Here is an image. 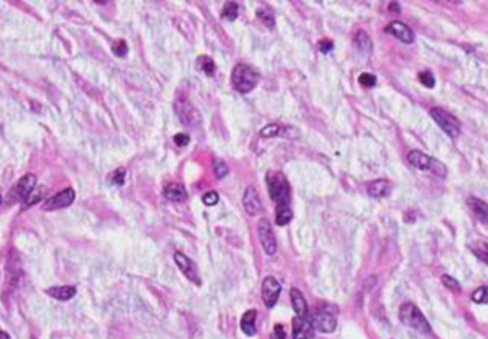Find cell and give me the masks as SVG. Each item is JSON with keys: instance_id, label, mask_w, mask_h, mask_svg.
Returning a JSON list of instances; mask_svg holds the SVG:
<instances>
[{"instance_id": "6da1fadb", "label": "cell", "mask_w": 488, "mask_h": 339, "mask_svg": "<svg viewBox=\"0 0 488 339\" xmlns=\"http://www.w3.org/2000/svg\"><path fill=\"white\" fill-rule=\"evenodd\" d=\"M267 185L270 197L274 201L276 207H290L291 190L287 177L281 171H270L267 174Z\"/></svg>"}, {"instance_id": "7a4b0ae2", "label": "cell", "mask_w": 488, "mask_h": 339, "mask_svg": "<svg viewBox=\"0 0 488 339\" xmlns=\"http://www.w3.org/2000/svg\"><path fill=\"white\" fill-rule=\"evenodd\" d=\"M259 79H260V76L257 73V69H254L253 66H249L246 63H238L233 68V73H231L233 87L244 94L253 91L257 87Z\"/></svg>"}, {"instance_id": "3957f363", "label": "cell", "mask_w": 488, "mask_h": 339, "mask_svg": "<svg viewBox=\"0 0 488 339\" xmlns=\"http://www.w3.org/2000/svg\"><path fill=\"white\" fill-rule=\"evenodd\" d=\"M399 318H400V322L403 324V326H407V327H410L416 332H419V333H430L431 332L428 321L425 319L422 312L413 302H405V304L400 305Z\"/></svg>"}, {"instance_id": "277c9868", "label": "cell", "mask_w": 488, "mask_h": 339, "mask_svg": "<svg viewBox=\"0 0 488 339\" xmlns=\"http://www.w3.org/2000/svg\"><path fill=\"white\" fill-rule=\"evenodd\" d=\"M334 312H338V308H334L331 305H322V307H316L311 310V313L308 312V319L313 324V327L317 329L322 333H331L336 330L338 321Z\"/></svg>"}, {"instance_id": "5b68a950", "label": "cell", "mask_w": 488, "mask_h": 339, "mask_svg": "<svg viewBox=\"0 0 488 339\" xmlns=\"http://www.w3.org/2000/svg\"><path fill=\"white\" fill-rule=\"evenodd\" d=\"M408 162L411 167H414L416 170H421V171H430L431 174H435L438 177L447 176V168H445V165L435 158H430L428 154H425L422 151H417V150L410 151Z\"/></svg>"}, {"instance_id": "8992f818", "label": "cell", "mask_w": 488, "mask_h": 339, "mask_svg": "<svg viewBox=\"0 0 488 339\" xmlns=\"http://www.w3.org/2000/svg\"><path fill=\"white\" fill-rule=\"evenodd\" d=\"M430 114L433 117V120L450 137H453V139L459 137V134H461V123H459V120L453 114H450L448 111H445L443 108H439V107L431 108Z\"/></svg>"}, {"instance_id": "52a82bcc", "label": "cell", "mask_w": 488, "mask_h": 339, "mask_svg": "<svg viewBox=\"0 0 488 339\" xmlns=\"http://www.w3.org/2000/svg\"><path fill=\"white\" fill-rule=\"evenodd\" d=\"M257 236H259V241L262 244L263 251L268 254V256H273L277 250V242H276V236L273 233V227H271V222L268 219H260L257 224Z\"/></svg>"}, {"instance_id": "ba28073f", "label": "cell", "mask_w": 488, "mask_h": 339, "mask_svg": "<svg viewBox=\"0 0 488 339\" xmlns=\"http://www.w3.org/2000/svg\"><path fill=\"white\" fill-rule=\"evenodd\" d=\"M174 261L177 264V267L180 268L182 272L191 282H194L196 285H200V278H199V272H197V265L194 264L193 259H190L187 254L176 251L174 253Z\"/></svg>"}, {"instance_id": "9c48e42d", "label": "cell", "mask_w": 488, "mask_h": 339, "mask_svg": "<svg viewBox=\"0 0 488 339\" xmlns=\"http://www.w3.org/2000/svg\"><path fill=\"white\" fill-rule=\"evenodd\" d=\"M279 294H281V284H279L273 276H267L262 282V301H263V304L267 305L268 308L274 307L277 299H279Z\"/></svg>"}, {"instance_id": "30bf717a", "label": "cell", "mask_w": 488, "mask_h": 339, "mask_svg": "<svg viewBox=\"0 0 488 339\" xmlns=\"http://www.w3.org/2000/svg\"><path fill=\"white\" fill-rule=\"evenodd\" d=\"M76 199V193L73 188H65L60 193L54 194L52 197L45 201L44 204V210L47 211H52V210H59V208H65L69 207Z\"/></svg>"}, {"instance_id": "8fae6325", "label": "cell", "mask_w": 488, "mask_h": 339, "mask_svg": "<svg viewBox=\"0 0 488 339\" xmlns=\"http://www.w3.org/2000/svg\"><path fill=\"white\" fill-rule=\"evenodd\" d=\"M36 183H37V177L34 174H25L22 179L17 180V183L14 185L12 188V199L16 201H25L28 194H30L34 188H36Z\"/></svg>"}, {"instance_id": "7c38bea8", "label": "cell", "mask_w": 488, "mask_h": 339, "mask_svg": "<svg viewBox=\"0 0 488 339\" xmlns=\"http://www.w3.org/2000/svg\"><path fill=\"white\" fill-rule=\"evenodd\" d=\"M385 33L394 36L397 40L402 42V44L410 45V44H413V42H414V33H413V30H411L408 25H405L403 22H399V20H394V22L390 23L385 28Z\"/></svg>"}, {"instance_id": "4fadbf2b", "label": "cell", "mask_w": 488, "mask_h": 339, "mask_svg": "<svg viewBox=\"0 0 488 339\" xmlns=\"http://www.w3.org/2000/svg\"><path fill=\"white\" fill-rule=\"evenodd\" d=\"M244 208L249 216H256L262 211V201L254 187H248L244 193Z\"/></svg>"}, {"instance_id": "5bb4252c", "label": "cell", "mask_w": 488, "mask_h": 339, "mask_svg": "<svg viewBox=\"0 0 488 339\" xmlns=\"http://www.w3.org/2000/svg\"><path fill=\"white\" fill-rule=\"evenodd\" d=\"M314 336V327L308 318H294L293 321V339H310Z\"/></svg>"}, {"instance_id": "9a60e30c", "label": "cell", "mask_w": 488, "mask_h": 339, "mask_svg": "<svg viewBox=\"0 0 488 339\" xmlns=\"http://www.w3.org/2000/svg\"><path fill=\"white\" fill-rule=\"evenodd\" d=\"M391 182L385 180V179H379V180H374L370 182L367 185V191L371 197H376V199H382V197L388 196L390 191H391Z\"/></svg>"}, {"instance_id": "2e32d148", "label": "cell", "mask_w": 488, "mask_h": 339, "mask_svg": "<svg viewBox=\"0 0 488 339\" xmlns=\"http://www.w3.org/2000/svg\"><path fill=\"white\" fill-rule=\"evenodd\" d=\"M290 298H291V304H293V308H294L297 318H308L310 310H308V305H306V301L303 298L302 291L297 288H291Z\"/></svg>"}, {"instance_id": "e0dca14e", "label": "cell", "mask_w": 488, "mask_h": 339, "mask_svg": "<svg viewBox=\"0 0 488 339\" xmlns=\"http://www.w3.org/2000/svg\"><path fill=\"white\" fill-rule=\"evenodd\" d=\"M163 194L166 199L171 202H185L188 197L185 187L180 185V183H170V185H166L163 190Z\"/></svg>"}, {"instance_id": "ac0fdd59", "label": "cell", "mask_w": 488, "mask_h": 339, "mask_svg": "<svg viewBox=\"0 0 488 339\" xmlns=\"http://www.w3.org/2000/svg\"><path fill=\"white\" fill-rule=\"evenodd\" d=\"M256 318L257 313L256 310H248V312L244 313L242 319H241V330L246 335V336H254L256 335Z\"/></svg>"}, {"instance_id": "d6986e66", "label": "cell", "mask_w": 488, "mask_h": 339, "mask_svg": "<svg viewBox=\"0 0 488 339\" xmlns=\"http://www.w3.org/2000/svg\"><path fill=\"white\" fill-rule=\"evenodd\" d=\"M353 44H354V47H356V50H357L359 53H364L365 56H368V54L371 53V50H373L371 39L368 37V34H367L365 31H362V30H359V31L354 34V37H353Z\"/></svg>"}, {"instance_id": "ffe728a7", "label": "cell", "mask_w": 488, "mask_h": 339, "mask_svg": "<svg viewBox=\"0 0 488 339\" xmlns=\"http://www.w3.org/2000/svg\"><path fill=\"white\" fill-rule=\"evenodd\" d=\"M47 293L51 296V298L57 299V301H69L71 298H74V294H76V287H71V285L51 287V288L47 290Z\"/></svg>"}, {"instance_id": "44dd1931", "label": "cell", "mask_w": 488, "mask_h": 339, "mask_svg": "<svg viewBox=\"0 0 488 339\" xmlns=\"http://www.w3.org/2000/svg\"><path fill=\"white\" fill-rule=\"evenodd\" d=\"M177 105H182V110H177V113H179L180 120H182L184 123L194 125V119H196V122H199V114H197V111L191 107L190 102H182V104L177 102Z\"/></svg>"}, {"instance_id": "7402d4cb", "label": "cell", "mask_w": 488, "mask_h": 339, "mask_svg": "<svg viewBox=\"0 0 488 339\" xmlns=\"http://www.w3.org/2000/svg\"><path fill=\"white\" fill-rule=\"evenodd\" d=\"M468 207L471 208L473 215H475L481 222L487 224V202L478 199V197H470Z\"/></svg>"}, {"instance_id": "603a6c76", "label": "cell", "mask_w": 488, "mask_h": 339, "mask_svg": "<svg viewBox=\"0 0 488 339\" xmlns=\"http://www.w3.org/2000/svg\"><path fill=\"white\" fill-rule=\"evenodd\" d=\"M196 65H197V69L203 71L206 76H213L216 73V65L213 62V59L208 57V56H200V57H197Z\"/></svg>"}, {"instance_id": "cb8c5ba5", "label": "cell", "mask_w": 488, "mask_h": 339, "mask_svg": "<svg viewBox=\"0 0 488 339\" xmlns=\"http://www.w3.org/2000/svg\"><path fill=\"white\" fill-rule=\"evenodd\" d=\"M291 219H293L291 207H276V224L277 225H287Z\"/></svg>"}, {"instance_id": "d4e9b609", "label": "cell", "mask_w": 488, "mask_h": 339, "mask_svg": "<svg viewBox=\"0 0 488 339\" xmlns=\"http://www.w3.org/2000/svg\"><path fill=\"white\" fill-rule=\"evenodd\" d=\"M45 191H47V188L45 187H37V188H34L30 194H28V197H26V199L23 201L25 202V208H28V207H31V205H34V204H37L39 201H42V199H44V194H45Z\"/></svg>"}, {"instance_id": "484cf974", "label": "cell", "mask_w": 488, "mask_h": 339, "mask_svg": "<svg viewBox=\"0 0 488 339\" xmlns=\"http://www.w3.org/2000/svg\"><path fill=\"white\" fill-rule=\"evenodd\" d=\"M239 16V3L236 2H227L224 6V11H222V17L233 22L236 20V17Z\"/></svg>"}, {"instance_id": "4316f807", "label": "cell", "mask_w": 488, "mask_h": 339, "mask_svg": "<svg viewBox=\"0 0 488 339\" xmlns=\"http://www.w3.org/2000/svg\"><path fill=\"white\" fill-rule=\"evenodd\" d=\"M257 16L259 19L267 25L268 28H273L274 26V12L268 8V6H262L257 9Z\"/></svg>"}, {"instance_id": "83f0119b", "label": "cell", "mask_w": 488, "mask_h": 339, "mask_svg": "<svg viewBox=\"0 0 488 339\" xmlns=\"http://www.w3.org/2000/svg\"><path fill=\"white\" fill-rule=\"evenodd\" d=\"M125 176H127V170H125V168H117V170H114V171L109 174V180L113 182L114 185L120 187V185H123V182H125Z\"/></svg>"}, {"instance_id": "f1b7e54d", "label": "cell", "mask_w": 488, "mask_h": 339, "mask_svg": "<svg viewBox=\"0 0 488 339\" xmlns=\"http://www.w3.org/2000/svg\"><path fill=\"white\" fill-rule=\"evenodd\" d=\"M281 125H277V123H270L267 125L265 128H262L260 131V136L262 137H274V136H279L281 134Z\"/></svg>"}, {"instance_id": "f546056e", "label": "cell", "mask_w": 488, "mask_h": 339, "mask_svg": "<svg viewBox=\"0 0 488 339\" xmlns=\"http://www.w3.org/2000/svg\"><path fill=\"white\" fill-rule=\"evenodd\" d=\"M111 50H113V53L117 56V57H125L128 53V45L125 40H117V42H114V45Z\"/></svg>"}, {"instance_id": "4dcf8cb0", "label": "cell", "mask_w": 488, "mask_h": 339, "mask_svg": "<svg viewBox=\"0 0 488 339\" xmlns=\"http://www.w3.org/2000/svg\"><path fill=\"white\" fill-rule=\"evenodd\" d=\"M228 171H230V170H228V165H227L224 161H220V159H216V161H214V173H216V176H217L219 179L225 177V176L228 174Z\"/></svg>"}, {"instance_id": "1f68e13d", "label": "cell", "mask_w": 488, "mask_h": 339, "mask_svg": "<svg viewBox=\"0 0 488 339\" xmlns=\"http://www.w3.org/2000/svg\"><path fill=\"white\" fill-rule=\"evenodd\" d=\"M442 282H443V285L447 287V288H450L451 291H461V284H459V282L453 276L443 275L442 276Z\"/></svg>"}, {"instance_id": "d6a6232c", "label": "cell", "mask_w": 488, "mask_h": 339, "mask_svg": "<svg viewBox=\"0 0 488 339\" xmlns=\"http://www.w3.org/2000/svg\"><path fill=\"white\" fill-rule=\"evenodd\" d=\"M419 80H421L422 85H425L427 88H435V85H436L435 76L431 74V71H422V73H419Z\"/></svg>"}, {"instance_id": "836d02e7", "label": "cell", "mask_w": 488, "mask_h": 339, "mask_svg": "<svg viewBox=\"0 0 488 339\" xmlns=\"http://www.w3.org/2000/svg\"><path fill=\"white\" fill-rule=\"evenodd\" d=\"M359 83L365 88H373L376 85V76L370 74V73H362L359 76Z\"/></svg>"}, {"instance_id": "e575fe53", "label": "cell", "mask_w": 488, "mask_h": 339, "mask_svg": "<svg viewBox=\"0 0 488 339\" xmlns=\"http://www.w3.org/2000/svg\"><path fill=\"white\" fill-rule=\"evenodd\" d=\"M473 301H475L476 304H485L487 302V287H479L475 293H473Z\"/></svg>"}, {"instance_id": "d590c367", "label": "cell", "mask_w": 488, "mask_h": 339, "mask_svg": "<svg viewBox=\"0 0 488 339\" xmlns=\"http://www.w3.org/2000/svg\"><path fill=\"white\" fill-rule=\"evenodd\" d=\"M202 201H203V204H205V205H208V207H213V205H216V204L219 202V194H217L216 191H208V193H205V194H203Z\"/></svg>"}, {"instance_id": "8d00e7d4", "label": "cell", "mask_w": 488, "mask_h": 339, "mask_svg": "<svg viewBox=\"0 0 488 339\" xmlns=\"http://www.w3.org/2000/svg\"><path fill=\"white\" fill-rule=\"evenodd\" d=\"M173 140H174V144L179 145V147H187L190 144V136L185 134V133H177L173 137Z\"/></svg>"}, {"instance_id": "74e56055", "label": "cell", "mask_w": 488, "mask_h": 339, "mask_svg": "<svg viewBox=\"0 0 488 339\" xmlns=\"http://www.w3.org/2000/svg\"><path fill=\"white\" fill-rule=\"evenodd\" d=\"M333 48H334V45H333V42H331L330 39H324V40H320V44H319V50L322 51L324 54H328V53H331V51H333Z\"/></svg>"}, {"instance_id": "f35d334b", "label": "cell", "mask_w": 488, "mask_h": 339, "mask_svg": "<svg viewBox=\"0 0 488 339\" xmlns=\"http://www.w3.org/2000/svg\"><path fill=\"white\" fill-rule=\"evenodd\" d=\"M273 338H274V339H285V338H287V333H285V330H284V327L281 326V324H277V326H274Z\"/></svg>"}, {"instance_id": "ab89813d", "label": "cell", "mask_w": 488, "mask_h": 339, "mask_svg": "<svg viewBox=\"0 0 488 339\" xmlns=\"http://www.w3.org/2000/svg\"><path fill=\"white\" fill-rule=\"evenodd\" d=\"M388 9H390V11H393V12H399V11H400V6H399V3H396V2H391V3L388 5Z\"/></svg>"}, {"instance_id": "60d3db41", "label": "cell", "mask_w": 488, "mask_h": 339, "mask_svg": "<svg viewBox=\"0 0 488 339\" xmlns=\"http://www.w3.org/2000/svg\"><path fill=\"white\" fill-rule=\"evenodd\" d=\"M0 339H11V338H9V335H8L6 332L0 330Z\"/></svg>"}, {"instance_id": "b9f144b4", "label": "cell", "mask_w": 488, "mask_h": 339, "mask_svg": "<svg viewBox=\"0 0 488 339\" xmlns=\"http://www.w3.org/2000/svg\"><path fill=\"white\" fill-rule=\"evenodd\" d=\"M0 204H2V196H0Z\"/></svg>"}]
</instances>
